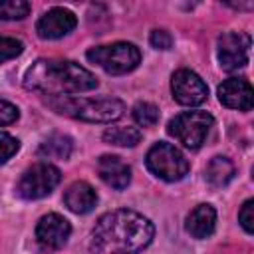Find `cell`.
<instances>
[{
	"instance_id": "obj_18",
	"label": "cell",
	"mask_w": 254,
	"mask_h": 254,
	"mask_svg": "<svg viewBox=\"0 0 254 254\" xmlns=\"http://www.w3.org/2000/svg\"><path fill=\"white\" fill-rule=\"evenodd\" d=\"M71 149H73V143L67 135H62V133H54L50 135L42 145H40V155L46 157V159H67L71 155Z\"/></svg>"
},
{
	"instance_id": "obj_2",
	"label": "cell",
	"mask_w": 254,
	"mask_h": 254,
	"mask_svg": "<svg viewBox=\"0 0 254 254\" xmlns=\"http://www.w3.org/2000/svg\"><path fill=\"white\" fill-rule=\"evenodd\" d=\"M24 85L48 97L91 91L97 87L95 75L69 60H38L24 77Z\"/></svg>"
},
{
	"instance_id": "obj_7",
	"label": "cell",
	"mask_w": 254,
	"mask_h": 254,
	"mask_svg": "<svg viewBox=\"0 0 254 254\" xmlns=\"http://www.w3.org/2000/svg\"><path fill=\"white\" fill-rule=\"evenodd\" d=\"M60 179H62V175H60L58 167H54L52 163L40 161L24 171V175L18 181L16 192L26 200H36V198L50 194L58 187Z\"/></svg>"
},
{
	"instance_id": "obj_1",
	"label": "cell",
	"mask_w": 254,
	"mask_h": 254,
	"mask_svg": "<svg viewBox=\"0 0 254 254\" xmlns=\"http://www.w3.org/2000/svg\"><path fill=\"white\" fill-rule=\"evenodd\" d=\"M155 236L149 218L135 210L119 208L103 214L91 234L89 254H139Z\"/></svg>"
},
{
	"instance_id": "obj_10",
	"label": "cell",
	"mask_w": 254,
	"mask_h": 254,
	"mask_svg": "<svg viewBox=\"0 0 254 254\" xmlns=\"http://www.w3.org/2000/svg\"><path fill=\"white\" fill-rule=\"evenodd\" d=\"M69 234H71L69 222L58 212H50V214L42 216L36 226V240L44 250L62 248L67 242Z\"/></svg>"
},
{
	"instance_id": "obj_20",
	"label": "cell",
	"mask_w": 254,
	"mask_h": 254,
	"mask_svg": "<svg viewBox=\"0 0 254 254\" xmlns=\"http://www.w3.org/2000/svg\"><path fill=\"white\" fill-rule=\"evenodd\" d=\"M30 14V4L24 0H0V20H22Z\"/></svg>"
},
{
	"instance_id": "obj_3",
	"label": "cell",
	"mask_w": 254,
	"mask_h": 254,
	"mask_svg": "<svg viewBox=\"0 0 254 254\" xmlns=\"http://www.w3.org/2000/svg\"><path fill=\"white\" fill-rule=\"evenodd\" d=\"M48 101L58 113L69 115L73 119L89 121V123H109V121L119 119L125 111L123 101L115 97L89 99V97L60 95V97H50Z\"/></svg>"
},
{
	"instance_id": "obj_14",
	"label": "cell",
	"mask_w": 254,
	"mask_h": 254,
	"mask_svg": "<svg viewBox=\"0 0 254 254\" xmlns=\"http://www.w3.org/2000/svg\"><path fill=\"white\" fill-rule=\"evenodd\" d=\"M64 202H65V206L71 212H75V214H87L97 204V192L93 190V187L89 183L75 181L64 192Z\"/></svg>"
},
{
	"instance_id": "obj_5",
	"label": "cell",
	"mask_w": 254,
	"mask_h": 254,
	"mask_svg": "<svg viewBox=\"0 0 254 254\" xmlns=\"http://www.w3.org/2000/svg\"><path fill=\"white\" fill-rule=\"evenodd\" d=\"M212 123H214V119L206 111H183L169 121L167 131L185 147L198 149L206 141V137L212 129Z\"/></svg>"
},
{
	"instance_id": "obj_8",
	"label": "cell",
	"mask_w": 254,
	"mask_h": 254,
	"mask_svg": "<svg viewBox=\"0 0 254 254\" xmlns=\"http://www.w3.org/2000/svg\"><path fill=\"white\" fill-rule=\"evenodd\" d=\"M250 36L242 32H226L218 38V62L226 71H236L248 64Z\"/></svg>"
},
{
	"instance_id": "obj_15",
	"label": "cell",
	"mask_w": 254,
	"mask_h": 254,
	"mask_svg": "<svg viewBox=\"0 0 254 254\" xmlns=\"http://www.w3.org/2000/svg\"><path fill=\"white\" fill-rule=\"evenodd\" d=\"M216 226V210L212 204H198L187 216V230L194 238H206L214 232Z\"/></svg>"
},
{
	"instance_id": "obj_19",
	"label": "cell",
	"mask_w": 254,
	"mask_h": 254,
	"mask_svg": "<svg viewBox=\"0 0 254 254\" xmlns=\"http://www.w3.org/2000/svg\"><path fill=\"white\" fill-rule=\"evenodd\" d=\"M133 119L141 127H153L159 121V107L149 101H139L133 107Z\"/></svg>"
},
{
	"instance_id": "obj_23",
	"label": "cell",
	"mask_w": 254,
	"mask_h": 254,
	"mask_svg": "<svg viewBox=\"0 0 254 254\" xmlns=\"http://www.w3.org/2000/svg\"><path fill=\"white\" fill-rule=\"evenodd\" d=\"M238 222L242 224V228H244L248 234L254 232V200H252V198H248V200L242 204V208H240V212H238Z\"/></svg>"
},
{
	"instance_id": "obj_11",
	"label": "cell",
	"mask_w": 254,
	"mask_h": 254,
	"mask_svg": "<svg viewBox=\"0 0 254 254\" xmlns=\"http://www.w3.org/2000/svg\"><path fill=\"white\" fill-rule=\"evenodd\" d=\"M77 24V18L73 12L65 8H52L48 10L36 24V32L44 40H58L69 34Z\"/></svg>"
},
{
	"instance_id": "obj_21",
	"label": "cell",
	"mask_w": 254,
	"mask_h": 254,
	"mask_svg": "<svg viewBox=\"0 0 254 254\" xmlns=\"http://www.w3.org/2000/svg\"><path fill=\"white\" fill-rule=\"evenodd\" d=\"M24 46L20 40L16 38H6V36H0V64L8 62V60H14L22 54Z\"/></svg>"
},
{
	"instance_id": "obj_9",
	"label": "cell",
	"mask_w": 254,
	"mask_h": 254,
	"mask_svg": "<svg viewBox=\"0 0 254 254\" xmlns=\"http://www.w3.org/2000/svg\"><path fill=\"white\" fill-rule=\"evenodd\" d=\"M171 91H173V97L181 105H189V107L200 105L208 95L206 83L200 79L198 73H194L190 69H179L173 73Z\"/></svg>"
},
{
	"instance_id": "obj_24",
	"label": "cell",
	"mask_w": 254,
	"mask_h": 254,
	"mask_svg": "<svg viewBox=\"0 0 254 254\" xmlns=\"http://www.w3.org/2000/svg\"><path fill=\"white\" fill-rule=\"evenodd\" d=\"M149 42L157 50H169L173 46V36L167 30H153L149 36Z\"/></svg>"
},
{
	"instance_id": "obj_17",
	"label": "cell",
	"mask_w": 254,
	"mask_h": 254,
	"mask_svg": "<svg viewBox=\"0 0 254 254\" xmlns=\"http://www.w3.org/2000/svg\"><path fill=\"white\" fill-rule=\"evenodd\" d=\"M103 141L115 147H135L141 141V131L129 125H115L103 131Z\"/></svg>"
},
{
	"instance_id": "obj_25",
	"label": "cell",
	"mask_w": 254,
	"mask_h": 254,
	"mask_svg": "<svg viewBox=\"0 0 254 254\" xmlns=\"http://www.w3.org/2000/svg\"><path fill=\"white\" fill-rule=\"evenodd\" d=\"M18 107L6 99H0V127L2 125H10L18 119Z\"/></svg>"
},
{
	"instance_id": "obj_16",
	"label": "cell",
	"mask_w": 254,
	"mask_h": 254,
	"mask_svg": "<svg viewBox=\"0 0 254 254\" xmlns=\"http://www.w3.org/2000/svg\"><path fill=\"white\" fill-rule=\"evenodd\" d=\"M206 181L212 187H224L232 181L234 177V165L228 157H214L206 165Z\"/></svg>"
},
{
	"instance_id": "obj_4",
	"label": "cell",
	"mask_w": 254,
	"mask_h": 254,
	"mask_svg": "<svg viewBox=\"0 0 254 254\" xmlns=\"http://www.w3.org/2000/svg\"><path fill=\"white\" fill-rule=\"evenodd\" d=\"M87 60L97 64L111 75H123L133 71L141 62V52L131 42H115L109 46H97L87 52Z\"/></svg>"
},
{
	"instance_id": "obj_12",
	"label": "cell",
	"mask_w": 254,
	"mask_h": 254,
	"mask_svg": "<svg viewBox=\"0 0 254 254\" xmlns=\"http://www.w3.org/2000/svg\"><path fill=\"white\" fill-rule=\"evenodd\" d=\"M218 99L222 105L238 111H250L254 101L252 85L242 77H230L224 79L218 87Z\"/></svg>"
},
{
	"instance_id": "obj_22",
	"label": "cell",
	"mask_w": 254,
	"mask_h": 254,
	"mask_svg": "<svg viewBox=\"0 0 254 254\" xmlns=\"http://www.w3.org/2000/svg\"><path fill=\"white\" fill-rule=\"evenodd\" d=\"M20 149V141L8 133H0V163H6Z\"/></svg>"
},
{
	"instance_id": "obj_13",
	"label": "cell",
	"mask_w": 254,
	"mask_h": 254,
	"mask_svg": "<svg viewBox=\"0 0 254 254\" xmlns=\"http://www.w3.org/2000/svg\"><path fill=\"white\" fill-rule=\"evenodd\" d=\"M97 173H99L101 181L105 185H109L111 189H115V190H123L131 183V169H129V165L121 157H115V155L99 157Z\"/></svg>"
},
{
	"instance_id": "obj_6",
	"label": "cell",
	"mask_w": 254,
	"mask_h": 254,
	"mask_svg": "<svg viewBox=\"0 0 254 254\" xmlns=\"http://www.w3.org/2000/svg\"><path fill=\"white\" fill-rule=\"evenodd\" d=\"M147 169L155 177H159L167 183H175V181H181L189 173V161L175 145L161 141L149 149Z\"/></svg>"
}]
</instances>
